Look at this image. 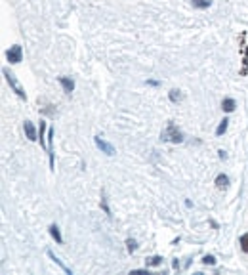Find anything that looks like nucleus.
Here are the masks:
<instances>
[{
	"mask_svg": "<svg viewBox=\"0 0 248 275\" xmlns=\"http://www.w3.org/2000/svg\"><path fill=\"white\" fill-rule=\"evenodd\" d=\"M160 140L162 142H172V144H182L184 142V134H182V130L174 122H168L166 128L160 134Z\"/></svg>",
	"mask_w": 248,
	"mask_h": 275,
	"instance_id": "nucleus-1",
	"label": "nucleus"
},
{
	"mask_svg": "<svg viewBox=\"0 0 248 275\" xmlns=\"http://www.w3.org/2000/svg\"><path fill=\"white\" fill-rule=\"evenodd\" d=\"M2 73H4V77H6V81H8V84L12 86V90L16 92L21 99H27V94H25V90L21 88V84L17 82V79H16V75L12 73V71H8V69H2Z\"/></svg>",
	"mask_w": 248,
	"mask_h": 275,
	"instance_id": "nucleus-2",
	"label": "nucleus"
},
{
	"mask_svg": "<svg viewBox=\"0 0 248 275\" xmlns=\"http://www.w3.org/2000/svg\"><path fill=\"white\" fill-rule=\"evenodd\" d=\"M6 58L10 63H19V61L23 60V50H21V46L19 44H14L8 52H6Z\"/></svg>",
	"mask_w": 248,
	"mask_h": 275,
	"instance_id": "nucleus-3",
	"label": "nucleus"
},
{
	"mask_svg": "<svg viewBox=\"0 0 248 275\" xmlns=\"http://www.w3.org/2000/svg\"><path fill=\"white\" fill-rule=\"evenodd\" d=\"M93 142H95L97 149H101V151L105 153V155H109V157H113V155L117 153V151H115V147H113V146H111L109 142H105V140H103L101 136H95V138H93Z\"/></svg>",
	"mask_w": 248,
	"mask_h": 275,
	"instance_id": "nucleus-4",
	"label": "nucleus"
},
{
	"mask_svg": "<svg viewBox=\"0 0 248 275\" xmlns=\"http://www.w3.org/2000/svg\"><path fill=\"white\" fill-rule=\"evenodd\" d=\"M60 84H62L63 90L67 92V94H71V92L75 90V82H73V79H69V77H60Z\"/></svg>",
	"mask_w": 248,
	"mask_h": 275,
	"instance_id": "nucleus-5",
	"label": "nucleus"
},
{
	"mask_svg": "<svg viewBox=\"0 0 248 275\" xmlns=\"http://www.w3.org/2000/svg\"><path fill=\"white\" fill-rule=\"evenodd\" d=\"M235 99H231V97H225L223 101H221V109L225 111V113H233L235 111Z\"/></svg>",
	"mask_w": 248,
	"mask_h": 275,
	"instance_id": "nucleus-6",
	"label": "nucleus"
},
{
	"mask_svg": "<svg viewBox=\"0 0 248 275\" xmlns=\"http://www.w3.org/2000/svg\"><path fill=\"white\" fill-rule=\"evenodd\" d=\"M25 134H27V138L34 142V140H38V136H36V130H34V126H32L31 121H25Z\"/></svg>",
	"mask_w": 248,
	"mask_h": 275,
	"instance_id": "nucleus-7",
	"label": "nucleus"
},
{
	"mask_svg": "<svg viewBox=\"0 0 248 275\" xmlns=\"http://www.w3.org/2000/svg\"><path fill=\"white\" fill-rule=\"evenodd\" d=\"M48 256H50V258H52V260H54V262H56V264H58V266H60V268H62V270H63V272H65V274H67V275H71V274H73V272H71V270H69V268H67V266L63 264L62 260H60V258H58V256H56V254H54L52 250H48Z\"/></svg>",
	"mask_w": 248,
	"mask_h": 275,
	"instance_id": "nucleus-8",
	"label": "nucleus"
},
{
	"mask_svg": "<svg viewBox=\"0 0 248 275\" xmlns=\"http://www.w3.org/2000/svg\"><path fill=\"white\" fill-rule=\"evenodd\" d=\"M216 185L219 187V189H225L227 185H229V178L225 176V174H219L216 178Z\"/></svg>",
	"mask_w": 248,
	"mask_h": 275,
	"instance_id": "nucleus-9",
	"label": "nucleus"
},
{
	"mask_svg": "<svg viewBox=\"0 0 248 275\" xmlns=\"http://www.w3.org/2000/svg\"><path fill=\"white\" fill-rule=\"evenodd\" d=\"M50 235L56 239V243H63V239H62V235H60V229H58V226H50Z\"/></svg>",
	"mask_w": 248,
	"mask_h": 275,
	"instance_id": "nucleus-10",
	"label": "nucleus"
},
{
	"mask_svg": "<svg viewBox=\"0 0 248 275\" xmlns=\"http://www.w3.org/2000/svg\"><path fill=\"white\" fill-rule=\"evenodd\" d=\"M227 124H229V119H223V121L219 122V126L216 128V136H223V134H225V130H227Z\"/></svg>",
	"mask_w": 248,
	"mask_h": 275,
	"instance_id": "nucleus-11",
	"label": "nucleus"
},
{
	"mask_svg": "<svg viewBox=\"0 0 248 275\" xmlns=\"http://www.w3.org/2000/svg\"><path fill=\"white\" fill-rule=\"evenodd\" d=\"M191 2H193L195 8H201V10H202V8H208V6L212 4V0H191Z\"/></svg>",
	"mask_w": 248,
	"mask_h": 275,
	"instance_id": "nucleus-12",
	"label": "nucleus"
},
{
	"mask_svg": "<svg viewBox=\"0 0 248 275\" xmlns=\"http://www.w3.org/2000/svg\"><path fill=\"white\" fill-rule=\"evenodd\" d=\"M44 130H46V122H40V134H38V140H40V146L48 149V146L44 144Z\"/></svg>",
	"mask_w": 248,
	"mask_h": 275,
	"instance_id": "nucleus-13",
	"label": "nucleus"
},
{
	"mask_svg": "<svg viewBox=\"0 0 248 275\" xmlns=\"http://www.w3.org/2000/svg\"><path fill=\"white\" fill-rule=\"evenodd\" d=\"M160 264H162V258H160V256H151V258L147 260V268H149V266H160Z\"/></svg>",
	"mask_w": 248,
	"mask_h": 275,
	"instance_id": "nucleus-14",
	"label": "nucleus"
},
{
	"mask_svg": "<svg viewBox=\"0 0 248 275\" xmlns=\"http://www.w3.org/2000/svg\"><path fill=\"white\" fill-rule=\"evenodd\" d=\"M239 243H241V248H243V250L248 254V233H245V235L241 237V241H239Z\"/></svg>",
	"mask_w": 248,
	"mask_h": 275,
	"instance_id": "nucleus-15",
	"label": "nucleus"
},
{
	"mask_svg": "<svg viewBox=\"0 0 248 275\" xmlns=\"http://www.w3.org/2000/svg\"><path fill=\"white\" fill-rule=\"evenodd\" d=\"M170 99H172V101H180V99H182V94L178 90H170Z\"/></svg>",
	"mask_w": 248,
	"mask_h": 275,
	"instance_id": "nucleus-16",
	"label": "nucleus"
},
{
	"mask_svg": "<svg viewBox=\"0 0 248 275\" xmlns=\"http://www.w3.org/2000/svg\"><path fill=\"white\" fill-rule=\"evenodd\" d=\"M126 244H128V252H134V250L138 248V244H136V241H134V239H128V241H126Z\"/></svg>",
	"mask_w": 248,
	"mask_h": 275,
	"instance_id": "nucleus-17",
	"label": "nucleus"
},
{
	"mask_svg": "<svg viewBox=\"0 0 248 275\" xmlns=\"http://www.w3.org/2000/svg\"><path fill=\"white\" fill-rule=\"evenodd\" d=\"M202 262H204V264H210V266H214V264H216V258L208 254V256H204V258H202Z\"/></svg>",
	"mask_w": 248,
	"mask_h": 275,
	"instance_id": "nucleus-18",
	"label": "nucleus"
},
{
	"mask_svg": "<svg viewBox=\"0 0 248 275\" xmlns=\"http://www.w3.org/2000/svg\"><path fill=\"white\" fill-rule=\"evenodd\" d=\"M101 207H103V210L111 216V210H109V207H107V201H105V197H101Z\"/></svg>",
	"mask_w": 248,
	"mask_h": 275,
	"instance_id": "nucleus-19",
	"label": "nucleus"
}]
</instances>
